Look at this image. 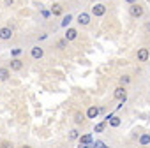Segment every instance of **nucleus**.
<instances>
[{
  "label": "nucleus",
  "instance_id": "obj_1",
  "mask_svg": "<svg viewBox=\"0 0 150 148\" xmlns=\"http://www.w3.org/2000/svg\"><path fill=\"white\" fill-rule=\"evenodd\" d=\"M129 14H131L132 18H139V16H143V7L134 2V4H131V7H129Z\"/></svg>",
  "mask_w": 150,
  "mask_h": 148
},
{
  "label": "nucleus",
  "instance_id": "obj_2",
  "mask_svg": "<svg viewBox=\"0 0 150 148\" xmlns=\"http://www.w3.org/2000/svg\"><path fill=\"white\" fill-rule=\"evenodd\" d=\"M104 13H106V6H103V4L92 6V14L94 16H104Z\"/></svg>",
  "mask_w": 150,
  "mask_h": 148
},
{
  "label": "nucleus",
  "instance_id": "obj_3",
  "mask_svg": "<svg viewBox=\"0 0 150 148\" xmlns=\"http://www.w3.org/2000/svg\"><path fill=\"white\" fill-rule=\"evenodd\" d=\"M92 143H94V139H92V134H85V136H81V137H80V144H81L83 148H88V146H92Z\"/></svg>",
  "mask_w": 150,
  "mask_h": 148
},
{
  "label": "nucleus",
  "instance_id": "obj_4",
  "mask_svg": "<svg viewBox=\"0 0 150 148\" xmlns=\"http://www.w3.org/2000/svg\"><path fill=\"white\" fill-rule=\"evenodd\" d=\"M115 99L117 101H125V97H127V94H125V88L124 87H118V88H115Z\"/></svg>",
  "mask_w": 150,
  "mask_h": 148
},
{
  "label": "nucleus",
  "instance_id": "obj_5",
  "mask_svg": "<svg viewBox=\"0 0 150 148\" xmlns=\"http://www.w3.org/2000/svg\"><path fill=\"white\" fill-rule=\"evenodd\" d=\"M11 37H13V30H11L9 27L0 28V39H2V41H7V39H11Z\"/></svg>",
  "mask_w": 150,
  "mask_h": 148
},
{
  "label": "nucleus",
  "instance_id": "obj_6",
  "mask_svg": "<svg viewBox=\"0 0 150 148\" xmlns=\"http://www.w3.org/2000/svg\"><path fill=\"white\" fill-rule=\"evenodd\" d=\"M30 55H32V58H42V55H44V51H42V48H39V46H34L32 48V51H30Z\"/></svg>",
  "mask_w": 150,
  "mask_h": 148
},
{
  "label": "nucleus",
  "instance_id": "obj_7",
  "mask_svg": "<svg viewBox=\"0 0 150 148\" xmlns=\"http://www.w3.org/2000/svg\"><path fill=\"white\" fill-rule=\"evenodd\" d=\"M138 60L139 62H146L148 60V49L146 48H139L138 49Z\"/></svg>",
  "mask_w": 150,
  "mask_h": 148
},
{
  "label": "nucleus",
  "instance_id": "obj_8",
  "mask_svg": "<svg viewBox=\"0 0 150 148\" xmlns=\"http://www.w3.org/2000/svg\"><path fill=\"white\" fill-rule=\"evenodd\" d=\"M78 23H80V25H88V23H90V14H87V13H80V16H78Z\"/></svg>",
  "mask_w": 150,
  "mask_h": 148
},
{
  "label": "nucleus",
  "instance_id": "obj_9",
  "mask_svg": "<svg viewBox=\"0 0 150 148\" xmlns=\"http://www.w3.org/2000/svg\"><path fill=\"white\" fill-rule=\"evenodd\" d=\"M99 113H101V108H96V106H90V108L87 109V116H88V118H96Z\"/></svg>",
  "mask_w": 150,
  "mask_h": 148
},
{
  "label": "nucleus",
  "instance_id": "obj_10",
  "mask_svg": "<svg viewBox=\"0 0 150 148\" xmlns=\"http://www.w3.org/2000/svg\"><path fill=\"white\" fill-rule=\"evenodd\" d=\"M78 37V30H74V28H67V32H65V39L67 41H74Z\"/></svg>",
  "mask_w": 150,
  "mask_h": 148
},
{
  "label": "nucleus",
  "instance_id": "obj_11",
  "mask_svg": "<svg viewBox=\"0 0 150 148\" xmlns=\"http://www.w3.org/2000/svg\"><path fill=\"white\" fill-rule=\"evenodd\" d=\"M50 13H51L53 16H60V14H62V6H60V4H53L51 9H50Z\"/></svg>",
  "mask_w": 150,
  "mask_h": 148
},
{
  "label": "nucleus",
  "instance_id": "obj_12",
  "mask_svg": "<svg viewBox=\"0 0 150 148\" xmlns=\"http://www.w3.org/2000/svg\"><path fill=\"white\" fill-rule=\"evenodd\" d=\"M23 67V62L20 60V58H14V60H11V69L13 70H20Z\"/></svg>",
  "mask_w": 150,
  "mask_h": 148
},
{
  "label": "nucleus",
  "instance_id": "obj_13",
  "mask_svg": "<svg viewBox=\"0 0 150 148\" xmlns=\"http://www.w3.org/2000/svg\"><path fill=\"white\" fill-rule=\"evenodd\" d=\"M108 122H110V125H111V127H118V125L122 123V120H120V116H111V118H110Z\"/></svg>",
  "mask_w": 150,
  "mask_h": 148
},
{
  "label": "nucleus",
  "instance_id": "obj_14",
  "mask_svg": "<svg viewBox=\"0 0 150 148\" xmlns=\"http://www.w3.org/2000/svg\"><path fill=\"white\" fill-rule=\"evenodd\" d=\"M9 78V69H0V81H6Z\"/></svg>",
  "mask_w": 150,
  "mask_h": 148
},
{
  "label": "nucleus",
  "instance_id": "obj_15",
  "mask_svg": "<svg viewBox=\"0 0 150 148\" xmlns=\"http://www.w3.org/2000/svg\"><path fill=\"white\" fill-rule=\"evenodd\" d=\"M148 143H150V134H143V136L139 137V144L145 146V144H148Z\"/></svg>",
  "mask_w": 150,
  "mask_h": 148
},
{
  "label": "nucleus",
  "instance_id": "obj_16",
  "mask_svg": "<svg viewBox=\"0 0 150 148\" xmlns=\"http://www.w3.org/2000/svg\"><path fill=\"white\" fill-rule=\"evenodd\" d=\"M104 129H106V122H101V123H97V125H96V129H94V130H96V132H103Z\"/></svg>",
  "mask_w": 150,
  "mask_h": 148
},
{
  "label": "nucleus",
  "instance_id": "obj_17",
  "mask_svg": "<svg viewBox=\"0 0 150 148\" xmlns=\"http://www.w3.org/2000/svg\"><path fill=\"white\" fill-rule=\"evenodd\" d=\"M71 20H72V16H71V14H67V16L62 20V27H67V25L71 23Z\"/></svg>",
  "mask_w": 150,
  "mask_h": 148
},
{
  "label": "nucleus",
  "instance_id": "obj_18",
  "mask_svg": "<svg viewBox=\"0 0 150 148\" xmlns=\"http://www.w3.org/2000/svg\"><path fill=\"white\" fill-rule=\"evenodd\" d=\"M67 46V39H60L58 42H57V48H60V49H64Z\"/></svg>",
  "mask_w": 150,
  "mask_h": 148
},
{
  "label": "nucleus",
  "instance_id": "obj_19",
  "mask_svg": "<svg viewBox=\"0 0 150 148\" xmlns=\"http://www.w3.org/2000/svg\"><path fill=\"white\" fill-rule=\"evenodd\" d=\"M85 120V116L81 115V113H76V116H74V122H76V123H81Z\"/></svg>",
  "mask_w": 150,
  "mask_h": 148
},
{
  "label": "nucleus",
  "instance_id": "obj_20",
  "mask_svg": "<svg viewBox=\"0 0 150 148\" xmlns=\"http://www.w3.org/2000/svg\"><path fill=\"white\" fill-rule=\"evenodd\" d=\"M69 139H78V130H76V129H72V130L69 132Z\"/></svg>",
  "mask_w": 150,
  "mask_h": 148
},
{
  "label": "nucleus",
  "instance_id": "obj_21",
  "mask_svg": "<svg viewBox=\"0 0 150 148\" xmlns=\"http://www.w3.org/2000/svg\"><path fill=\"white\" fill-rule=\"evenodd\" d=\"M92 146H97V148H104V146H106V143H104V141H94V143H92Z\"/></svg>",
  "mask_w": 150,
  "mask_h": 148
},
{
  "label": "nucleus",
  "instance_id": "obj_22",
  "mask_svg": "<svg viewBox=\"0 0 150 148\" xmlns=\"http://www.w3.org/2000/svg\"><path fill=\"white\" fill-rule=\"evenodd\" d=\"M120 81H122V85H127V83L131 81V78H129V76H122V78H120Z\"/></svg>",
  "mask_w": 150,
  "mask_h": 148
},
{
  "label": "nucleus",
  "instance_id": "obj_23",
  "mask_svg": "<svg viewBox=\"0 0 150 148\" xmlns=\"http://www.w3.org/2000/svg\"><path fill=\"white\" fill-rule=\"evenodd\" d=\"M20 53H21V49H20V48H14V49H13V55H14V56H18Z\"/></svg>",
  "mask_w": 150,
  "mask_h": 148
},
{
  "label": "nucleus",
  "instance_id": "obj_24",
  "mask_svg": "<svg viewBox=\"0 0 150 148\" xmlns=\"http://www.w3.org/2000/svg\"><path fill=\"white\" fill-rule=\"evenodd\" d=\"M4 4H6V6H13V4H14V0H4Z\"/></svg>",
  "mask_w": 150,
  "mask_h": 148
},
{
  "label": "nucleus",
  "instance_id": "obj_25",
  "mask_svg": "<svg viewBox=\"0 0 150 148\" xmlns=\"http://www.w3.org/2000/svg\"><path fill=\"white\" fill-rule=\"evenodd\" d=\"M125 2H127V4H134V2H136V0H125Z\"/></svg>",
  "mask_w": 150,
  "mask_h": 148
},
{
  "label": "nucleus",
  "instance_id": "obj_26",
  "mask_svg": "<svg viewBox=\"0 0 150 148\" xmlns=\"http://www.w3.org/2000/svg\"><path fill=\"white\" fill-rule=\"evenodd\" d=\"M146 28H148V30H150V23H148V25H146Z\"/></svg>",
  "mask_w": 150,
  "mask_h": 148
}]
</instances>
